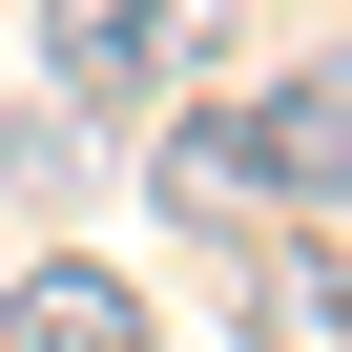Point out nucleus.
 Returning <instances> with one entry per match:
<instances>
[{
    "mask_svg": "<svg viewBox=\"0 0 352 352\" xmlns=\"http://www.w3.org/2000/svg\"><path fill=\"white\" fill-rule=\"evenodd\" d=\"M228 63V0H63V21H42V104H187Z\"/></svg>",
    "mask_w": 352,
    "mask_h": 352,
    "instance_id": "nucleus-1",
    "label": "nucleus"
},
{
    "mask_svg": "<svg viewBox=\"0 0 352 352\" xmlns=\"http://www.w3.org/2000/svg\"><path fill=\"white\" fill-rule=\"evenodd\" d=\"M249 166H270V208L311 187V208H352V42L331 63H290L270 104H249Z\"/></svg>",
    "mask_w": 352,
    "mask_h": 352,
    "instance_id": "nucleus-2",
    "label": "nucleus"
},
{
    "mask_svg": "<svg viewBox=\"0 0 352 352\" xmlns=\"http://www.w3.org/2000/svg\"><path fill=\"white\" fill-rule=\"evenodd\" d=\"M0 352H145V290L124 270H21L0 290Z\"/></svg>",
    "mask_w": 352,
    "mask_h": 352,
    "instance_id": "nucleus-3",
    "label": "nucleus"
},
{
    "mask_svg": "<svg viewBox=\"0 0 352 352\" xmlns=\"http://www.w3.org/2000/svg\"><path fill=\"white\" fill-rule=\"evenodd\" d=\"M145 187L187 208V228H249V208H270V166H249V104H187V124H166V166H145Z\"/></svg>",
    "mask_w": 352,
    "mask_h": 352,
    "instance_id": "nucleus-4",
    "label": "nucleus"
},
{
    "mask_svg": "<svg viewBox=\"0 0 352 352\" xmlns=\"http://www.w3.org/2000/svg\"><path fill=\"white\" fill-rule=\"evenodd\" d=\"M249 331H270V352H331V331H352V249H270V270H249Z\"/></svg>",
    "mask_w": 352,
    "mask_h": 352,
    "instance_id": "nucleus-5",
    "label": "nucleus"
},
{
    "mask_svg": "<svg viewBox=\"0 0 352 352\" xmlns=\"http://www.w3.org/2000/svg\"><path fill=\"white\" fill-rule=\"evenodd\" d=\"M0 166H21V187H104V124H83V104H21Z\"/></svg>",
    "mask_w": 352,
    "mask_h": 352,
    "instance_id": "nucleus-6",
    "label": "nucleus"
}]
</instances>
